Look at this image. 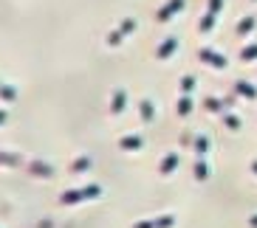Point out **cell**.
<instances>
[{
    "label": "cell",
    "instance_id": "15",
    "mask_svg": "<svg viewBox=\"0 0 257 228\" xmlns=\"http://www.w3.org/2000/svg\"><path fill=\"white\" fill-rule=\"evenodd\" d=\"M0 99L12 102V99H15V88H0Z\"/></svg>",
    "mask_w": 257,
    "mask_h": 228
},
{
    "label": "cell",
    "instance_id": "2",
    "mask_svg": "<svg viewBox=\"0 0 257 228\" xmlns=\"http://www.w3.org/2000/svg\"><path fill=\"white\" fill-rule=\"evenodd\" d=\"M184 8V0H167L164 6L159 8V20L164 23V20H170V17H175L178 12Z\"/></svg>",
    "mask_w": 257,
    "mask_h": 228
},
{
    "label": "cell",
    "instance_id": "13",
    "mask_svg": "<svg viewBox=\"0 0 257 228\" xmlns=\"http://www.w3.org/2000/svg\"><path fill=\"white\" fill-rule=\"evenodd\" d=\"M240 60H246V62L257 60V46H246V48H243V54H240Z\"/></svg>",
    "mask_w": 257,
    "mask_h": 228
},
{
    "label": "cell",
    "instance_id": "6",
    "mask_svg": "<svg viewBox=\"0 0 257 228\" xmlns=\"http://www.w3.org/2000/svg\"><path fill=\"white\" fill-rule=\"evenodd\" d=\"M215 23H218V20H215V14H209V12H206V14L201 17V31H204V34H206V31H212V28H215Z\"/></svg>",
    "mask_w": 257,
    "mask_h": 228
},
{
    "label": "cell",
    "instance_id": "10",
    "mask_svg": "<svg viewBox=\"0 0 257 228\" xmlns=\"http://www.w3.org/2000/svg\"><path fill=\"white\" fill-rule=\"evenodd\" d=\"M178 113H181V116L192 113V99H189V96H181V102H178Z\"/></svg>",
    "mask_w": 257,
    "mask_h": 228
},
{
    "label": "cell",
    "instance_id": "8",
    "mask_svg": "<svg viewBox=\"0 0 257 228\" xmlns=\"http://www.w3.org/2000/svg\"><path fill=\"white\" fill-rule=\"evenodd\" d=\"M234 90H237V93H243L246 99H251V96H254V88H251L249 82H237V84H234Z\"/></svg>",
    "mask_w": 257,
    "mask_h": 228
},
{
    "label": "cell",
    "instance_id": "7",
    "mask_svg": "<svg viewBox=\"0 0 257 228\" xmlns=\"http://www.w3.org/2000/svg\"><path fill=\"white\" fill-rule=\"evenodd\" d=\"M133 28H136V20H133V17H127V20H124V23H121L116 31H119V37H127Z\"/></svg>",
    "mask_w": 257,
    "mask_h": 228
},
{
    "label": "cell",
    "instance_id": "4",
    "mask_svg": "<svg viewBox=\"0 0 257 228\" xmlns=\"http://www.w3.org/2000/svg\"><path fill=\"white\" fill-rule=\"evenodd\" d=\"M254 26H257V17L246 14V17L240 20V23H237V34H240V37H246L249 31H254Z\"/></svg>",
    "mask_w": 257,
    "mask_h": 228
},
{
    "label": "cell",
    "instance_id": "9",
    "mask_svg": "<svg viewBox=\"0 0 257 228\" xmlns=\"http://www.w3.org/2000/svg\"><path fill=\"white\" fill-rule=\"evenodd\" d=\"M121 146H124V150H139V146H142V138H136V136L121 138Z\"/></svg>",
    "mask_w": 257,
    "mask_h": 228
},
{
    "label": "cell",
    "instance_id": "5",
    "mask_svg": "<svg viewBox=\"0 0 257 228\" xmlns=\"http://www.w3.org/2000/svg\"><path fill=\"white\" fill-rule=\"evenodd\" d=\"M124 90H113V104H110V110H113V113H119L121 107H124Z\"/></svg>",
    "mask_w": 257,
    "mask_h": 228
},
{
    "label": "cell",
    "instance_id": "3",
    "mask_svg": "<svg viewBox=\"0 0 257 228\" xmlns=\"http://www.w3.org/2000/svg\"><path fill=\"white\" fill-rule=\"evenodd\" d=\"M175 48H178V40H175V37H167L164 42L159 46V51H156V56H159V60H167V56H170V54H173Z\"/></svg>",
    "mask_w": 257,
    "mask_h": 228
},
{
    "label": "cell",
    "instance_id": "14",
    "mask_svg": "<svg viewBox=\"0 0 257 228\" xmlns=\"http://www.w3.org/2000/svg\"><path fill=\"white\" fill-rule=\"evenodd\" d=\"M192 88H195V76H184V79H181V90L184 93H192Z\"/></svg>",
    "mask_w": 257,
    "mask_h": 228
},
{
    "label": "cell",
    "instance_id": "1",
    "mask_svg": "<svg viewBox=\"0 0 257 228\" xmlns=\"http://www.w3.org/2000/svg\"><path fill=\"white\" fill-rule=\"evenodd\" d=\"M201 62H206V65H212V68H226V56H220L218 51H212V48H201Z\"/></svg>",
    "mask_w": 257,
    "mask_h": 228
},
{
    "label": "cell",
    "instance_id": "16",
    "mask_svg": "<svg viewBox=\"0 0 257 228\" xmlns=\"http://www.w3.org/2000/svg\"><path fill=\"white\" fill-rule=\"evenodd\" d=\"M3 122H6V113H0V124H3Z\"/></svg>",
    "mask_w": 257,
    "mask_h": 228
},
{
    "label": "cell",
    "instance_id": "11",
    "mask_svg": "<svg viewBox=\"0 0 257 228\" xmlns=\"http://www.w3.org/2000/svg\"><path fill=\"white\" fill-rule=\"evenodd\" d=\"M139 110H142V118H144V122H150V118H153V102L144 99L142 104H139Z\"/></svg>",
    "mask_w": 257,
    "mask_h": 228
},
{
    "label": "cell",
    "instance_id": "12",
    "mask_svg": "<svg viewBox=\"0 0 257 228\" xmlns=\"http://www.w3.org/2000/svg\"><path fill=\"white\" fill-rule=\"evenodd\" d=\"M220 8H223V0H206V12H209V14L218 17Z\"/></svg>",
    "mask_w": 257,
    "mask_h": 228
}]
</instances>
